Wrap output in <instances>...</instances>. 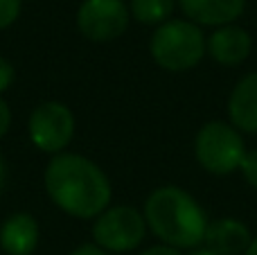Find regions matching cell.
Returning a JSON list of instances; mask_svg holds the SVG:
<instances>
[{
  "label": "cell",
  "mask_w": 257,
  "mask_h": 255,
  "mask_svg": "<svg viewBox=\"0 0 257 255\" xmlns=\"http://www.w3.org/2000/svg\"><path fill=\"white\" fill-rule=\"evenodd\" d=\"M23 9V0H0V30H7L9 25L18 21Z\"/></svg>",
  "instance_id": "cell-14"
},
{
  "label": "cell",
  "mask_w": 257,
  "mask_h": 255,
  "mask_svg": "<svg viewBox=\"0 0 257 255\" xmlns=\"http://www.w3.org/2000/svg\"><path fill=\"white\" fill-rule=\"evenodd\" d=\"M244 255H257V237H253V242H250V246L246 248Z\"/></svg>",
  "instance_id": "cell-22"
},
{
  "label": "cell",
  "mask_w": 257,
  "mask_h": 255,
  "mask_svg": "<svg viewBox=\"0 0 257 255\" xmlns=\"http://www.w3.org/2000/svg\"><path fill=\"white\" fill-rule=\"evenodd\" d=\"M205 50H208V54L217 63L232 68L248 59L250 50H253V39H250V34L244 27L230 23V25L217 27V30L208 36Z\"/></svg>",
  "instance_id": "cell-8"
},
{
  "label": "cell",
  "mask_w": 257,
  "mask_h": 255,
  "mask_svg": "<svg viewBox=\"0 0 257 255\" xmlns=\"http://www.w3.org/2000/svg\"><path fill=\"white\" fill-rule=\"evenodd\" d=\"M147 228L169 248L192 251L203 246L208 217L190 192L176 185L154 190L145 201Z\"/></svg>",
  "instance_id": "cell-2"
},
{
  "label": "cell",
  "mask_w": 257,
  "mask_h": 255,
  "mask_svg": "<svg viewBox=\"0 0 257 255\" xmlns=\"http://www.w3.org/2000/svg\"><path fill=\"white\" fill-rule=\"evenodd\" d=\"M149 52L167 72L190 70L205 54V34L196 23L172 18L156 27L149 39Z\"/></svg>",
  "instance_id": "cell-3"
},
{
  "label": "cell",
  "mask_w": 257,
  "mask_h": 255,
  "mask_svg": "<svg viewBox=\"0 0 257 255\" xmlns=\"http://www.w3.org/2000/svg\"><path fill=\"white\" fill-rule=\"evenodd\" d=\"M43 183L54 206L77 219H97L111 206L113 188L106 172L81 154L61 152L52 156Z\"/></svg>",
  "instance_id": "cell-1"
},
{
  "label": "cell",
  "mask_w": 257,
  "mask_h": 255,
  "mask_svg": "<svg viewBox=\"0 0 257 255\" xmlns=\"http://www.w3.org/2000/svg\"><path fill=\"white\" fill-rule=\"evenodd\" d=\"M14 79H16V70H14V66L5 57H0V95L14 84Z\"/></svg>",
  "instance_id": "cell-16"
},
{
  "label": "cell",
  "mask_w": 257,
  "mask_h": 255,
  "mask_svg": "<svg viewBox=\"0 0 257 255\" xmlns=\"http://www.w3.org/2000/svg\"><path fill=\"white\" fill-rule=\"evenodd\" d=\"M187 255H217V253L210 251V248H205V246H199V248H192Z\"/></svg>",
  "instance_id": "cell-21"
},
{
  "label": "cell",
  "mask_w": 257,
  "mask_h": 255,
  "mask_svg": "<svg viewBox=\"0 0 257 255\" xmlns=\"http://www.w3.org/2000/svg\"><path fill=\"white\" fill-rule=\"evenodd\" d=\"M228 115L237 131L257 134V72H248L235 84L228 97Z\"/></svg>",
  "instance_id": "cell-12"
},
{
  "label": "cell",
  "mask_w": 257,
  "mask_h": 255,
  "mask_svg": "<svg viewBox=\"0 0 257 255\" xmlns=\"http://www.w3.org/2000/svg\"><path fill=\"white\" fill-rule=\"evenodd\" d=\"M70 255H111V253H106L104 248L95 246V244H84V246L75 248V251H72Z\"/></svg>",
  "instance_id": "cell-18"
},
{
  "label": "cell",
  "mask_w": 257,
  "mask_h": 255,
  "mask_svg": "<svg viewBox=\"0 0 257 255\" xmlns=\"http://www.w3.org/2000/svg\"><path fill=\"white\" fill-rule=\"evenodd\" d=\"M140 255H181V251H176V248H169V246H165V244H160V246L147 248V251H142Z\"/></svg>",
  "instance_id": "cell-19"
},
{
  "label": "cell",
  "mask_w": 257,
  "mask_h": 255,
  "mask_svg": "<svg viewBox=\"0 0 257 255\" xmlns=\"http://www.w3.org/2000/svg\"><path fill=\"white\" fill-rule=\"evenodd\" d=\"M9 126H12V111H9L7 102L0 97V138L9 131Z\"/></svg>",
  "instance_id": "cell-17"
},
{
  "label": "cell",
  "mask_w": 257,
  "mask_h": 255,
  "mask_svg": "<svg viewBox=\"0 0 257 255\" xmlns=\"http://www.w3.org/2000/svg\"><path fill=\"white\" fill-rule=\"evenodd\" d=\"M7 176H9L7 161H5V156H3V154H0V194H3L5 185H7Z\"/></svg>",
  "instance_id": "cell-20"
},
{
  "label": "cell",
  "mask_w": 257,
  "mask_h": 255,
  "mask_svg": "<svg viewBox=\"0 0 257 255\" xmlns=\"http://www.w3.org/2000/svg\"><path fill=\"white\" fill-rule=\"evenodd\" d=\"M27 134L39 152L61 154L75 138V115L61 102H43L32 111L27 120Z\"/></svg>",
  "instance_id": "cell-6"
},
{
  "label": "cell",
  "mask_w": 257,
  "mask_h": 255,
  "mask_svg": "<svg viewBox=\"0 0 257 255\" xmlns=\"http://www.w3.org/2000/svg\"><path fill=\"white\" fill-rule=\"evenodd\" d=\"M39 246V221L30 212H14L0 226V248L7 255H32Z\"/></svg>",
  "instance_id": "cell-11"
},
{
  "label": "cell",
  "mask_w": 257,
  "mask_h": 255,
  "mask_svg": "<svg viewBox=\"0 0 257 255\" xmlns=\"http://www.w3.org/2000/svg\"><path fill=\"white\" fill-rule=\"evenodd\" d=\"M128 16L124 0H84L77 12V27L88 41L108 43L126 32Z\"/></svg>",
  "instance_id": "cell-7"
},
{
  "label": "cell",
  "mask_w": 257,
  "mask_h": 255,
  "mask_svg": "<svg viewBox=\"0 0 257 255\" xmlns=\"http://www.w3.org/2000/svg\"><path fill=\"white\" fill-rule=\"evenodd\" d=\"M194 156L205 172L217 176L232 174L241 167L246 145L230 122L212 120L199 129L194 138Z\"/></svg>",
  "instance_id": "cell-4"
},
{
  "label": "cell",
  "mask_w": 257,
  "mask_h": 255,
  "mask_svg": "<svg viewBox=\"0 0 257 255\" xmlns=\"http://www.w3.org/2000/svg\"><path fill=\"white\" fill-rule=\"evenodd\" d=\"M147 235L145 215L131 206H108L93 224L95 246L106 253H128L142 244Z\"/></svg>",
  "instance_id": "cell-5"
},
{
  "label": "cell",
  "mask_w": 257,
  "mask_h": 255,
  "mask_svg": "<svg viewBox=\"0 0 257 255\" xmlns=\"http://www.w3.org/2000/svg\"><path fill=\"white\" fill-rule=\"evenodd\" d=\"M176 0H131L128 12L142 25H163L169 21Z\"/></svg>",
  "instance_id": "cell-13"
},
{
  "label": "cell",
  "mask_w": 257,
  "mask_h": 255,
  "mask_svg": "<svg viewBox=\"0 0 257 255\" xmlns=\"http://www.w3.org/2000/svg\"><path fill=\"white\" fill-rule=\"evenodd\" d=\"M239 170H241V174H244V179L248 181V185H253V188L257 190V149L246 152Z\"/></svg>",
  "instance_id": "cell-15"
},
{
  "label": "cell",
  "mask_w": 257,
  "mask_h": 255,
  "mask_svg": "<svg viewBox=\"0 0 257 255\" xmlns=\"http://www.w3.org/2000/svg\"><path fill=\"white\" fill-rule=\"evenodd\" d=\"M250 242H253V235L244 221L223 217L217 221H208L203 246L217 255H244Z\"/></svg>",
  "instance_id": "cell-9"
},
{
  "label": "cell",
  "mask_w": 257,
  "mask_h": 255,
  "mask_svg": "<svg viewBox=\"0 0 257 255\" xmlns=\"http://www.w3.org/2000/svg\"><path fill=\"white\" fill-rule=\"evenodd\" d=\"M187 21L196 25L223 27L244 14L246 0H178Z\"/></svg>",
  "instance_id": "cell-10"
}]
</instances>
